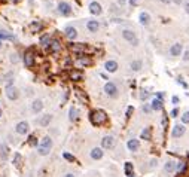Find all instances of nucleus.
Returning <instances> with one entry per match:
<instances>
[{"instance_id": "nucleus-36", "label": "nucleus", "mask_w": 189, "mask_h": 177, "mask_svg": "<svg viewBox=\"0 0 189 177\" xmlns=\"http://www.w3.org/2000/svg\"><path fill=\"white\" fill-rule=\"evenodd\" d=\"M182 122H183V124H189V112H185V113H183Z\"/></svg>"}, {"instance_id": "nucleus-31", "label": "nucleus", "mask_w": 189, "mask_h": 177, "mask_svg": "<svg viewBox=\"0 0 189 177\" xmlns=\"http://www.w3.org/2000/svg\"><path fill=\"white\" fill-rule=\"evenodd\" d=\"M142 138L143 140H150V128H146L142 131Z\"/></svg>"}, {"instance_id": "nucleus-17", "label": "nucleus", "mask_w": 189, "mask_h": 177, "mask_svg": "<svg viewBox=\"0 0 189 177\" xmlns=\"http://www.w3.org/2000/svg\"><path fill=\"white\" fill-rule=\"evenodd\" d=\"M104 67H106L107 72L113 73V72H116V68H118V63H116V61H107V63L104 64Z\"/></svg>"}, {"instance_id": "nucleus-21", "label": "nucleus", "mask_w": 189, "mask_h": 177, "mask_svg": "<svg viewBox=\"0 0 189 177\" xmlns=\"http://www.w3.org/2000/svg\"><path fill=\"white\" fill-rule=\"evenodd\" d=\"M42 109H43V103L40 100H36L35 103H33V106H31V110H33L35 113H39Z\"/></svg>"}, {"instance_id": "nucleus-3", "label": "nucleus", "mask_w": 189, "mask_h": 177, "mask_svg": "<svg viewBox=\"0 0 189 177\" xmlns=\"http://www.w3.org/2000/svg\"><path fill=\"white\" fill-rule=\"evenodd\" d=\"M104 93L107 94L109 97H116V94H118V88H116V85L115 84L107 82V84L104 85Z\"/></svg>"}, {"instance_id": "nucleus-39", "label": "nucleus", "mask_w": 189, "mask_h": 177, "mask_svg": "<svg viewBox=\"0 0 189 177\" xmlns=\"http://www.w3.org/2000/svg\"><path fill=\"white\" fill-rule=\"evenodd\" d=\"M28 144H30V146H36V144H37L36 137H30V138H28Z\"/></svg>"}, {"instance_id": "nucleus-32", "label": "nucleus", "mask_w": 189, "mask_h": 177, "mask_svg": "<svg viewBox=\"0 0 189 177\" xmlns=\"http://www.w3.org/2000/svg\"><path fill=\"white\" fill-rule=\"evenodd\" d=\"M49 122H51V115H46L45 118H42L40 121H39V124H40L42 126H46Z\"/></svg>"}, {"instance_id": "nucleus-24", "label": "nucleus", "mask_w": 189, "mask_h": 177, "mask_svg": "<svg viewBox=\"0 0 189 177\" xmlns=\"http://www.w3.org/2000/svg\"><path fill=\"white\" fill-rule=\"evenodd\" d=\"M140 23L143 25H147L149 23H150V17H149V14H146V12H142L140 14Z\"/></svg>"}, {"instance_id": "nucleus-14", "label": "nucleus", "mask_w": 189, "mask_h": 177, "mask_svg": "<svg viewBox=\"0 0 189 177\" xmlns=\"http://www.w3.org/2000/svg\"><path fill=\"white\" fill-rule=\"evenodd\" d=\"M69 77H70V80L77 82V80H80V79H82V73H80L79 70H72V72H70V75H69Z\"/></svg>"}, {"instance_id": "nucleus-19", "label": "nucleus", "mask_w": 189, "mask_h": 177, "mask_svg": "<svg viewBox=\"0 0 189 177\" xmlns=\"http://www.w3.org/2000/svg\"><path fill=\"white\" fill-rule=\"evenodd\" d=\"M101 156H103V150H101L100 147H95V149L91 150V158H92V159H100Z\"/></svg>"}, {"instance_id": "nucleus-37", "label": "nucleus", "mask_w": 189, "mask_h": 177, "mask_svg": "<svg viewBox=\"0 0 189 177\" xmlns=\"http://www.w3.org/2000/svg\"><path fill=\"white\" fill-rule=\"evenodd\" d=\"M63 156H64L67 161H70V162H73V161H75V156H73V155H70V153H67V152H66Z\"/></svg>"}, {"instance_id": "nucleus-6", "label": "nucleus", "mask_w": 189, "mask_h": 177, "mask_svg": "<svg viewBox=\"0 0 189 177\" xmlns=\"http://www.w3.org/2000/svg\"><path fill=\"white\" fill-rule=\"evenodd\" d=\"M122 36H124V39H127V40L131 42L133 45H137V37H136V34L133 33L131 30H124V31H122Z\"/></svg>"}, {"instance_id": "nucleus-7", "label": "nucleus", "mask_w": 189, "mask_h": 177, "mask_svg": "<svg viewBox=\"0 0 189 177\" xmlns=\"http://www.w3.org/2000/svg\"><path fill=\"white\" fill-rule=\"evenodd\" d=\"M58 10H60L61 15H70L72 14V8H70L69 3H66V2H61L58 5Z\"/></svg>"}, {"instance_id": "nucleus-46", "label": "nucleus", "mask_w": 189, "mask_h": 177, "mask_svg": "<svg viewBox=\"0 0 189 177\" xmlns=\"http://www.w3.org/2000/svg\"><path fill=\"white\" fill-rule=\"evenodd\" d=\"M171 116L174 118V116H177V110L174 109V110H171Z\"/></svg>"}, {"instance_id": "nucleus-41", "label": "nucleus", "mask_w": 189, "mask_h": 177, "mask_svg": "<svg viewBox=\"0 0 189 177\" xmlns=\"http://www.w3.org/2000/svg\"><path fill=\"white\" fill-rule=\"evenodd\" d=\"M19 162H21V156H19V155H15V159H14V164H15V165H19Z\"/></svg>"}, {"instance_id": "nucleus-11", "label": "nucleus", "mask_w": 189, "mask_h": 177, "mask_svg": "<svg viewBox=\"0 0 189 177\" xmlns=\"http://www.w3.org/2000/svg\"><path fill=\"white\" fill-rule=\"evenodd\" d=\"M170 54H171L173 57H179L182 54V45L180 43H174L171 48H170Z\"/></svg>"}, {"instance_id": "nucleus-22", "label": "nucleus", "mask_w": 189, "mask_h": 177, "mask_svg": "<svg viewBox=\"0 0 189 177\" xmlns=\"http://www.w3.org/2000/svg\"><path fill=\"white\" fill-rule=\"evenodd\" d=\"M8 153H9V149L6 144H0V158L2 159H6L8 158Z\"/></svg>"}, {"instance_id": "nucleus-54", "label": "nucleus", "mask_w": 189, "mask_h": 177, "mask_svg": "<svg viewBox=\"0 0 189 177\" xmlns=\"http://www.w3.org/2000/svg\"><path fill=\"white\" fill-rule=\"evenodd\" d=\"M0 46H2V42H0Z\"/></svg>"}, {"instance_id": "nucleus-35", "label": "nucleus", "mask_w": 189, "mask_h": 177, "mask_svg": "<svg viewBox=\"0 0 189 177\" xmlns=\"http://www.w3.org/2000/svg\"><path fill=\"white\" fill-rule=\"evenodd\" d=\"M40 27H42V24H40V23H33L30 28H31V31H37V30L40 28Z\"/></svg>"}, {"instance_id": "nucleus-53", "label": "nucleus", "mask_w": 189, "mask_h": 177, "mask_svg": "<svg viewBox=\"0 0 189 177\" xmlns=\"http://www.w3.org/2000/svg\"><path fill=\"white\" fill-rule=\"evenodd\" d=\"M0 115H2V110H0Z\"/></svg>"}, {"instance_id": "nucleus-9", "label": "nucleus", "mask_w": 189, "mask_h": 177, "mask_svg": "<svg viewBox=\"0 0 189 177\" xmlns=\"http://www.w3.org/2000/svg\"><path fill=\"white\" fill-rule=\"evenodd\" d=\"M113 144H115V138L112 135H107V137H104L101 140V146L104 149H110V147H113Z\"/></svg>"}, {"instance_id": "nucleus-15", "label": "nucleus", "mask_w": 189, "mask_h": 177, "mask_svg": "<svg viewBox=\"0 0 189 177\" xmlns=\"http://www.w3.org/2000/svg\"><path fill=\"white\" fill-rule=\"evenodd\" d=\"M48 48H49V51H51V52H60L61 45H60V42H58V40H54V39H52Z\"/></svg>"}, {"instance_id": "nucleus-47", "label": "nucleus", "mask_w": 189, "mask_h": 177, "mask_svg": "<svg viewBox=\"0 0 189 177\" xmlns=\"http://www.w3.org/2000/svg\"><path fill=\"white\" fill-rule=\"evenodd\" d=\"M158 98H159V100H162V98H164V93H158Z\"/></svg>"}, {"instance_id": "nucleus-51", "label": "nucleus", "mask_w": 189, "mask_h": 177, "mask_svg": "<svg viewBox=\"0 0 189 177\" xmlns=\"http://www.w3.org/2000/svg\"><path fill=\"white\" fill-rule=\"evenodd\" d=\"M12 3H18V2H21V0H10Z\"/></svg>"}, {"instance_id": "nucleus-4", "label": "nucleus", "mask_w": 189, "mask_h": 177, "mask_svg": "<svg viewBox=\"0 0 189 177\" xmlns=\"http://www.w3.org/2000/svg\"><path fill=\"white\" fill-rule=\"evenodd\" d=\"M24 64H26V67H31L35 64V54L31 51H27L24 54Z\"/></svg>"}, {"instance_id": "nucleus-48", "label": "nucleus", "mask_w": 189, "mask_h": 177, "mask_svg": "<svg viewBox=\"0 0 189 177\" xmlns=\"http://www.w3.org/2000/svg\"><path fill=\"white\" fill-rule=\"evenodd\" d=\"M12 63H17V55H12Z\"/></svg>"}, {"instance_id": "nucleus-42", "label": "nucleus", "mask_w": 189, "mask_h": 177, "mask_svg": "<svg viewBox=\"0 0 189 177\" xmlns=\"http://www.w3.org/2000/svg\"><path fill=\"white\" fill-rule=\"evenodd\" d=\"M131 113H133V107H128V112H127V118L131 116Z\"/></svg>"}, {"instance_id": "nucleus-13", "label": "nucleus", "mask_w": 189, "mask_h": 177, "mask_svg": "<svg viewBox=\"0 0 189 177\" xmlns=\"http://www.w3.org/2000/svg\"><path fill=\"white\" fill-rule=\"evenodd\" d=\"M76 64L77 66H89V64H91V58H89V57L80 55V57L76 60Z\"/></svg>"}, {"instance_id": "nucleus-20", "label": "nucleus", "mask_w": 189, "mask_h": 177, "mask_svg": "<svg viewBox=\"0 0 189 177\" xmlns=\"http://www.w3.org/2000/svg\"><path fill=\"white\" fill-rule=\"evenodd\" d=\"M66 36H67L69 39H76V36H77L76 28H73V27H67V28H66Z\"/></svg>"}, {"instance_id": "nucleus-28", "label": "nucleus", "mask_w": 189, "mask_h": 177, "mask_svg": "<svg viewBox=\"0 0 189 177\" xmlns=\"http://www.w3.org/2000/svg\"><path fill=\"white\" fill-rule=\"evenodd\" d=\"M176 170H177L180 174H182V173H185V170H186V162H185V161L177 162V164H176Z\"/></svg>"}, {"instance_id": "nucleus-49", "label": "nucleus", "mask_w": 189, "mask_h": 177, "mask_svg": "<svg viewBox=\"0 0 189 177\" xmlns=\"http://www.w3.org/2000/svg\"><path fill=\"white\" fill-rule=\"evenodd\" d=\"M186 10H188V14H189V0H188V3H186Z\"/></svg>"}, {"instance_id": "nucleus-12", "label": "nucleus", "mask_w": 189, "mask_h": 177, "mask_svg": "<svg viewBox=\"0 0 189 177\" xmlns=\"http://www.w3.org/2000/svg\"><path fill=\"white\" fill-rule=\"evenodd\" d=\"M173 137H176V138H177V137H182V135L185 134V126L183 125H176L174 126V128H173Z\"/></svg>"}, {"instance_id": "nucleus-5", "label": "nucleus", "mask_w": 189, "mask_h": 177, "mask_svg": "<svg viewBox=\"0 0 189 177\" xmlns=\"http://www.w3.org/2000/svg\"><path fill=\"white\" fill-rule=\"evenodd\" d=\"M69 49L73 51V52H77V54H82L86 49V45L85 43H69Z\"/></svg>"}, {"instance_id": "nucleus-10", "label": "nucleus", "mask_w": 189, "mask_h": 177, "mask_svg": "<svg viewBox=\"0 0 189 177\" xmlns=\"http://www.w3.org/2000/svg\"><path fill=\"white\" fill-rule=\"evenodd\" d=\"M89 12L94 14V15H100V14H101V6H100V3L92 2V3L89 5Z\"/></svg>"}, {"instance_id": "nucleus-34", "label": "nucleus", "mask_w": 189, "mask_h": 177, "mask_svg": "<svg viewBox=\"0 0 189 177\" xmlns=\"http://www.w3.org/2000/svg\"><path fill=\"white\" fill-rule=\"evenodd\" d=\"M140 67H142V63H140V61H133V63H131V68H133V70L137 72V70H140Z\"/></svg>"}, {"instance_id": "nucleus-29", "label": "nucleus", "mask_w": 189, "mask_h": 177, "mask_svg": "<svg viewBox=\"0 0 189 177\" xmlns=\"http://www.w3.org/2000/svg\"><path fill=\"white\" fill-rule=\"evenodd\" d=\"M0 39H8V40H15V36L10 33H5V31H2L0 33Z\"/></svg>"}, {"instance_id": "nucleus-50", "label": "nucleus", "mask_w": 189, "mask_h": 177, "mask_svg": "<svg viewBox=\"0 0 189 177\" xmlns=\"http://www.w3.org/2000/svg\"><path fill=\"white\" fill-rule=\"evenodd\" d=\"M161 2H164V3H170L171 0H161Z\"/></svg>"}, {"instance_id": "nucleus-40", "label": "nucleus", "mask_w": 189, "mask_h": 177, "mask_svg": "<svg viewBox=\"0 0 189 177\" xmlns=\"http://www.w3.org/2000/svg\"><path fill=\"white\" fill-rule=\"evenodd\" d=\"M147 97H149V93H147V91H142V94H140V98H142V100H146Z\"/></svg>"}, {"instance_id": "nucleus-18", "label": "nucleus", "mask_w": 189, "mask_h": 177, "mask_svg": "<svg viewBox=\"0 0 189 177\" xmlns=\"http://www.w3.org/2000/svg\"><path fill=\"white\" fill-rule=\"evenodd\" d=\"M86 27H88V30H89V31H92V33H95V31L98 30V27H100V24H98V21H94V19H91V21H88V24H86Z\"/></svg>"}, {"instance_id": "nucleus-26", "label": "nucleus", "mask_w": 189, "mask_h": 177, "mask_svg": "<svg viewBox=\"0 0 189 177\" xmlns=\"http://www.w3.org/2000/svg\"><path fill=\"white\" fill-rule=\"evenodd\" d=\"M125 174L128 177L134 176V168H133V164H131V162H127V164H125Z\"/></svg>"}, {"instance_id": "nucleus-43", "label": "nucleus", "mask_w": 189, "mask_h": 177, "mask_svg": "<svg viewBox=\"0 0 189 177\" xmlns=\"http://www.w3.org/2000/svg\"><path fill=\"white\" fill-rule=\"evenodd\" d=\"M138 2H140V0H129V3H131V5H134V6L138 5Z\"/></svg>"}, {"instance_id": "nucleus-16", "label": "nucleus", "mask_w": 189, "mask_h": 177, "mask_svg": "<svg viewBox=\"0 0 189 177\" xmlns=\"http://www.w3.org/2000/svg\"><path fill=\"white\" fill-rule=\"evenodd\" d=\"M28 131V124L27 122H19L17 125V133L18 134H26Z\"/></svg>"}, {"instance_id": "nucleus-1", "label": "nucleus", "mask_w": 189, "mask_h": 177, "mask_svg": "<svg viewBox=\"0 0 189 177\" xmlns=\"http://www.w3.org/2000/svg\"><path fill=\"white\" fill-rule=\"evenodd\" d=\"M89 119H91V122L94 124V125H101L106 122V113H104L103 110H92L91 112V115H89Z\"/></svg>"}, {"instance_id": "nucleus-33", "label": "nucleus", "mask_w": 189, "mask_h": 177, "mask_svg": "<svg viewBox=\"0 0 189 177\" xmlns=\"http://www.w3.org/2000/svg\"><path fill=\"white\" fill-rule=\"evenodd\" d=\"M40 43H42V46L48 48V46H49V43H51V39H49L48 36H43L42 39H40Z\"/></svg>"}, {"instance_id": "nucleus-30", "label": "nucleus", "mask_w": 189, "mask_h": 177, "mask_svg": "<svg viewBox=\"0 0 189 177\" xmlns=\"http://www.w3.org/2000/svg\"><path fill=\"white\" fill-rule=\"evenodd\" d=\"M164 168H165V171H168V173H171L173 170L176 168V164H174L173 161H168V162L165 164V167H164Z\"/></svg>"}, {"instance_id": "nucleus-25", "label": "nucleus", "mask_w": 189, "mask_h": 177, "mask_svg": "<svg viewBox=\"0 0 189 177\" xmlns=\"http://www.w3.org/2000/svg\"><path fill=\"white\" fill-rule=\"evenodd\" d=\"M150 107L154 110H161L162 109V100H159V98H155L152 101V104H150Z\"/></svg>"}, {"instance_id": "nucleus-27", "label": "nucleus", "mask_w": 189, "mask_h": 177, "mask_svg": "<svg viewBox=\"0 0 189 177\" xmlns=\"http://www.w3.org/2000/svg\"><path fill=\"white\" fill-rule=\"evenodd\" d=\"M69 116H70V121H76L77 116H79V112H77L76 107H70Z\"/></svg>"}, {"instance_id": "nucleus-38", "label": "nucleus", "mask_w": 189, "mask_h": 177, "mask_svg": "<svg viewBox=\"0 0 189 177\" xmlns=\"http://www.w3.org/2000/svg\"><path fill=\"white\" fill-rule=\"evenodd\" d=\"M76 94H77V97H80V98H82V101H85V103H86V95H84V93H82V91L76 89Z\"/></svg>"}, {"instance_id": "nucleus-44", "label": "nucleus", "mask_w": 189, "mask_h": 177, "mask_svg": "<svg viewBox=\"0 0 189 177\" xmlns=\"http://www.w3.org/2000/svg\"><path fill=\"white\" fill-rule=\"evenodd\" d=\"M173 103L177 104V103H179V97H173Z\"/></svg>"}, {"instance_id": "nucleus-2", "label": "nucleus", "mask_w": 189, "mask_h": 177, "mask_svg": "<svg viewBox=\"0 0 189 177\" xmlns=\"http://www.w3.org/2000/svg\"><path fill=\"white\" fill-rule=\"evenodd\" d=\"M51 147H52L51 137H45V138L42 140V143L39 144L37 150H39V153H40V155H48V153H49V150H51Z\"/></svg>"}, {"instance_id": "nucleus-8", "label": "nucleus", "mask_w": 189, "mask_h": 177, "mask_svg": "<svg viewBox=\"0 0 189 177\" xmlns=\"http://www.w3.org/2000/svg\"><path fill=\"white\" fill-rule=\"evenodd\" d=\"M6 95H8L9 100H17L18 95H19V93H18L17 88H14V86H9V88H6Z\"/></svg>"}, {"instance_id": "nucleus-23", "label": "nucleus", "mask_w": 189, "mask_h": 177, "mask_svg": "<svg viewBox=\"0 0 189 177\" xmlns=\"http://www.w3.org/2000/svg\"><path fill=\"white\" fill-rule=\"evenodd\" d=\"M127 146H128V149H129V150L136 152V150L138 149V146H140V144H138V140H136V138H133V140H129V142H128V144H127Z\"/></svg>"}, {"instance_id": "nucleus-45", "label": "nucleus", "mask_w": 189, "mask_h": 177, "mask_svg": "<svg viewBox=\"0 0 189 177\" xmlns=\"http://www.w3.org/2000/svg\"><path fill=\"white\" fill-rule=\"evenodd\" d=\"M183 58H185V61H189V51L185 54V57H183Z\"/></svg>"}, {"instance_id": "nucleus-52", "label": "nucleus", "mask_w": 189, "mask_h": 177, "mask_svg": "<svg viewBox=\"0 0 189 177\" xmlns=\"http://www.w3.org/2000/svg\"><path fill=\"white\" fill-rule=\"evenodd\" d=\"M64 177H75V176H73V174H66Z\"/></svg>"}]
</instances>
